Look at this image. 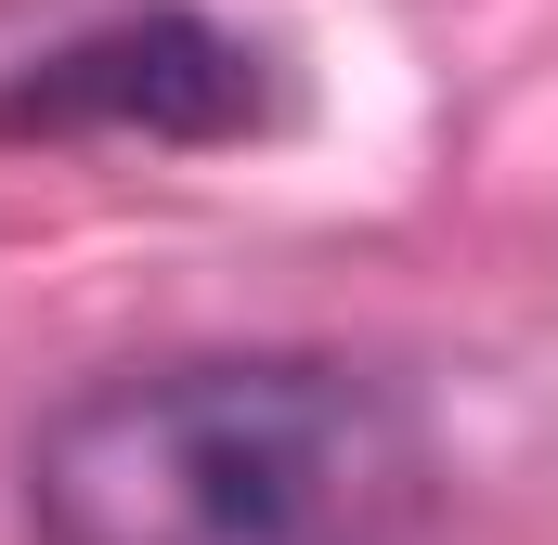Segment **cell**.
Listing matches in <instances>:
<instances>
[{
  "instance_id": "6da1fadb",
  "label": "cell",
  "mask_w": 558,
  "mask_h": 545,
  "mask_svg": "<svg viewBox=\"0 0 558 545\" xmlns=\"http://www.w3.org/2000/svg\"><path fill=\"white\" fill-rule=\"evenodd\" d=\"M428 441L338 351H182L92 377L26 441L39 545H403Z\"/></svg>"
},
{
  "instance_id": "7a4b0ae2",
  "label": "cell",
  "mask_w": 558,
  "mask_h": 545,
  "mask_svg": "<svg viewBox=\"0 0 558 545\" xmlns=\"http://www.w3.org/2000/svg\"><path fill=\"white\" fill-rule=\"evenodd\" d=\"M274 78L234 26L208 13H131L92 26L65 52H39L26 78H0V131H143V143H234L260 131Z\"/></svg>"
}]
</instances>
